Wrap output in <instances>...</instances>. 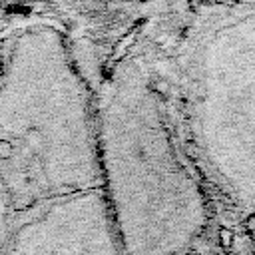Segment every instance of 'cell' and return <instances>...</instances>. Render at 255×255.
<instances>
[{
  "mask_svg": "<svg viewBox=\"0 0 255 255\" xmlns=\"http://www.w3.org/2000/svg\"><path fill=\"white\" fill-rule=\"evenodd\" d=\"M219 245L223 251H231V245H233V239H235V233L229 229V227H219Z\"/></svg>",
  "mask_w": 255,
  "mask_h": 255,
  "instance_id": "obj_1",
  "label": "cell"
},
{
  "mask_svg": "<svg viewBox=\"0 0 255 255\" xmlns=\"http://www.w3.org/2000/svg\"><path fill=\"white\" fill-rule=\"evenodd\" d=\"M245 229H247V235L251 237V241H253V245H255V213L247 217V221H245Z\"/></svg>",
  "mask_w": 255,
  "mask_h": 255,
  "instance_id": "obj_2",
  "label": "cell"
},
{
  "mask_svg": "<svg viewBox=\"0 0 255 255\" xmlns=\"http://www.w3.org/2000/svg\"><path fill=\"white\" fill-rule=\"evenodd\" d=\"M12 155V143L0 139V157H10Z\"/></svg>",
  "mask_w": 255,
  "mask_h": 255,
  "instance_id": "obj_3",
  "label": "cell"
}]
</instances>
